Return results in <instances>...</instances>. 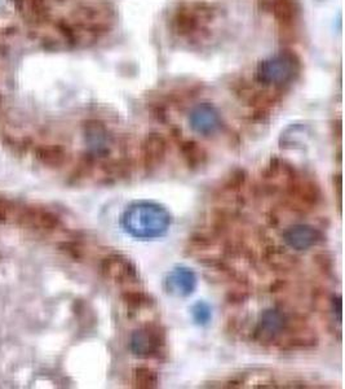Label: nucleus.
I'll list each match as a JSON object with an SVG mask.
<instances>
[{
	"mask_svg": "<svg viewBox=\"0 0 345 389\" xmlns=\"http://www.w3.org/2000/svg\"><path fill=\"white\" fill-rule=\"evenodd\" d=\"M11 210V202L6 199H0V222H4L8 217V213Z\"/></svg>",
	"mask_w": 345,
	"mask_h": 389,
	"instance_id": "obj_18",
	"label": "nucleus"
},
{
	"mask_svg": "<svg viewBox=\"0 0 345 389\" xmlns=\"http://www.w3.org/2000/svg\"><path fill=\"white\" fill-rule=\"evenodd\" d=\"M181 153L189 168H200L207 160V153L200 144L194 140H186L181 143Z\"/></svg>",
	"mask_w": 345,
	"mask_h": 389,
	"instance_id": "obj_12",
	"label": "nucleus"
},
{
	"mask_svg": "<svg viewBox=\"0 0 345 389\" xmlns=\"http://www.w3.org/2000/svg\"><path fill=\"white\" fill-rule=\"evenodd\" d=\"M246 173L242 169L233 171L228 180L225 182V188L229 191H236L245 183Z\"/></svg>",
	"mask_w": 345,
	"mask_h": 389,
	"instance_id": "obj_17",
	"label": "nucleus"
},
{
	"mask_svg": "<svg viewBox=\"0 0 345 389\" xmlns=\"http://www.w3.org/2000/svg\"><path fill=\"white\" fill-rule=\"evenodd\" d=\"M20 225L34 227L37 230L52 231L60 225V219L49 210L42 208H28L18 217Z\"/></svg>",
	"mask_w": 345,
	"mask_h": 389,
	"instance_id": "obj_6",
	"label": "nucleus"
},
{
	"mask_svg": "<svg viewBox=\"0 0 345 389\" xmlns=\"http://www.w3.org/2000/svg\"><path fill=\"white\" fill-rule=\"evenodd\" d=\"M85 135L87 143L95 152H101L104 144L108 140V132L105 126L99 121H88L85 124Z\"/></svg>",
	"mask_w": 345,
	"mask_h": 389,
	"instance_id": "obj_11",
	"label": "nucleus"
},
{
	"mask_svg": "<svg viewBox=\"0 0 345 389\" xmlns=\"http://www.w3.org/2000/svg\"><path fill=\"white\" fill-rule=\"evenodd\" d=\"M101 272L107 279L119 284L133 283L138 279L136 267L127 258L118 255L109 256L101 264Z\"/></svg>",
	"mask_w": 345,
	"mask_h": 389,
	"instance_id": "obj_2",
	"label": "nucleus"
},
{
	"mask_svg": "<svg viewBox=\"0 0 345 389\" xmlns=\"http://www.w3.org/2000/svg\"><path fill=\"white\" fill-rule=\"evenodd\" d=\"M133 384L138 388H157L159 384V378H158V373L152 368L141 366V367H138L133 373Z\"/></svg>",
	"mask_w": 345,
	"mask_h": 389,
	"instance_id": "obj_15",
	"label": "nucleus"
},
{
	"mask_svg": "<svg viewBox=\"0 0 345 389\" xmlns=\"http://www.w3.org/2000/svg\"><path fill=\"white\" fill-rule=\"evenodd\" d=\"M15 4L28 23H40L48 15L46 0H15Z\"/></svg>",
	"mask_w": 345,
	"mask_h": 389,
	"instance_id": "obj_8",
	"label": "nucleus"
},
{
	"mask_svg": "<svg viewBox=\"0 0 345 389\" xmlns=\"http://www.w3.org/2000/svg\"><path fill=\"white\" fill-rule=\"evenodd\" d=\"M167 153V141L161 134H150L143 143V163L146 170L157 169Z\"/></svg>",
	"mask_w": 345,
	"mask_h": 389,
	"instance_id": "obj_5",
	"label": "nucleus"
},
{
	"mask_svg": "<svg viewBox=\"0 0 345 389\" xmlns=\"http://www.w3.org/2000/svg\"><path fill=\"white\" fill-rule=\"evenodd\" d=\"M37 157L48 168H60L66 163L68 153L61 146H42L37 149Z\"/></svg>",
	"mask_w": 345,
	"mask_h": 389,
	"instance_id": "obj_10",
	"label": "nucleus"
},
{
	"mask_svg": "<svg viewBox=\"0 0 345 389\" xmlns=\"http://www.w3.org/2000/svg\"><path fill=\"white\" fill-rule=\"evenodd\" d=\"M286 241L295 248H308L321 240V233L309 226H295L284 233Z\"/></svg>",
	"mask_w": 345,
	"mask_h": 389,
	"instance_id": "obj_7",
	"label": "nucleus"
},
{
	"mask_svg": "<svg viewBox=\"0 0 345 389\" xmlns=\"http://www.w3.org/2000/svg\"><path fill=\"white\" fill-rule=\"evenodd\" d=\"M105 174L109 178L121 179L127 178L130 175V165L126 161H111L104 166Z\"/></svg>",
	"mask_w": 345,
	"mask_h": 389,
	"instance_id": "obj_16",
	"label": "nucleus"
},
{
	"mask_svg": "<svg viewBox=\"0 0 345 389\" xmlns=\"http://www.w3.org/2000/svg\"><path fill=\"white\" fill-rule=\"evenodd\" d=\"M265 258L268 264L274 267L277 270H289L293 267L295 265V257H292L287 250L278 247V245H272L265 250Z\"/></svg>",
	"mask_w": 345,
	"mask_h": 389,
	"instance_id": "obj_13",
	"label": "nucleus"
},
{
	"mask_svg": "<svg viewBox=\"0 0 345 389\" xmlns=\"http://www.w3.org/2000/svg\"><path fill=\"white\" fill-rule=\"evenodd\" d=\"M299 59L296 54L281 52L259 62L255 70V77L262 85H284L291 81L299 71Z\"/></svg>",
	"mask_w": 345,
	"mask_h": 389,
	"instance_id": "obj_1",
	"label": "nucleus"
},
{
	"mask_svg": "<svg viewBox=\"0 0 345 389\" xmlns=\"http://www.w3.org/2000/svg\"><path fill=\"white\" fill-rule=\"evenodd\" d=\"M189 122L195 132L206 135L216 132L222 124V120L214 105L200 104L197 108L193 109Z\"/></svg>",
	"mask_w": 345,
	"mask_h": 389,
	"instance_id": "obj_4",
	"label": "nucleus"
},
{
	"mask_svg": "<svg viewBox=\"0 0 345 389\" xmlns=\"http://www.w3.org/2000/svg\"><path fill=\"white\" fill-rule=\"evenodd\" d=\"M121 297L130 310H141L153 305V298L141 291H124Z\"/></svg>",
	"mask_w": 345,
	"mask_h": 389,
	"instance_id": "obj_14",
	"label": "nucleus"
},
{
	"mask_svg": "<svg viewBox=\"0 0 345 389\" xmlns=\"http://www.w3.org/2000/svg\"><path fill=\"white\" fill-rule=\"evenodd\" d=\"M132 344H138V349L133 350L140 357H157L164 345V339L157 327L147 326L136 332Z\"/></svg>",
	"mask_w": 345,
	"mask_h": 389,
	"instance_id": "obj_3",
	"label": "nucleus"
},
{
	"mask_svg": "<svg viewBox=\"0 0 345 389\" xmlns=\"http://www.w3.org/2000/svg\"><path fill=\"white\" fill-rule=\"evenodd\" d=\"M289 194L295 197L300 204L305 205H315L320 200L318 188L309 182H295L289 187Z\"/></svg>",
	"mask_w": 345,
	"mask_h": 389,
	"instance_id": "obj_9",
	"label": "nucleus"
}]
</instances>
